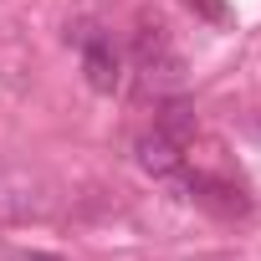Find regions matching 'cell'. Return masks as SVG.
Instances as JSON below:
<instances>
[{"label": "cell", "mask_w": 261, "mask_h": 261, "mask_svg": "<svg viewBox=\"0 0 261 261\" xmlns=\"http://www.w3.org/2000/svg\"><path fill=\"white\" fill-rule=\"evenodd\" d=\"M185 6H190L195 16H205V21H215V26H230V11L220 6V0H185Z\"/></svg>", "instance_id": "5"}, {"label": "cell", "mask_w": 261, "mask_h": 261, "mask_svg": "<svg viewBox=\"0 0 261 261\" xmlns=\"http://www.w3.org/2000/svg\"><path fill=\"white\" fill-rule=\"evenodd\" d=\"M16 261H62V256H51V251H26V256H16Z\"/></svg>", "instance_id": "6"}, {"label": "cell", "mask_w": 261, "mask_h": 261, "mask_svg": "<svg viewBox=\"0 0 261 261\" xmlns=\"http://www.w3.org/2000/svg\"><path fill=\"white\" fill-rule=\"evenodd\" d=\"M134 154H139V164H144L149 174H159V179H169V174L185 169V144H174L169 134H159V128L134 144Z\"/></svg>", "instance_id": "3"}, {"label": "cell", "mask_w": 261, "mask_h": 261, "mask_svg": "<svg viewBox=\"0 0 261 261\" xmlns=\"http://www.w3.org/2000/svg\"><path fill=\"white\" fill-rule=\"evenodd\" d=\"M256 134H261V123H256Z\"/></svg>", "instance_id": "7"}, {"label": "cell", "mask_w": 261, "mask_h": 261, "mask_svg": "<svg viewBox=\"0 0 261 261\" xmlns=\"http://www.w3.org/2000/svg\"><path fill=\"white\" fill-rule=\"evenodd\" d=\"M82 77L92 92H113L123 82V67H118V51L102 31H82Z\"/></svg>", "instance_id": "2"}, {"label": "cell", "mask_w": 261, "mask_h": 261, "mask_svg": "<svg viewBox=\"0 0 261 261\" xmlns=\"http://www.w3.org/2000/svg\"><path fill=\"white\" fill-rule=\"evenodd\" d=\"M134 51H139V67H144L149 82H154V77H159V82H174V77H179V57H174V46H169V36H164L159 21H154V26H149V21L139 26Z\"/></svg>", "instance_id": "1"}, {"label": "cell", "mask_w": 261, "mask_h": 261, "mask_svg": "<svg viewBox=\"0 0 261 261\" xmlns=\"http://www.w3.org/2000/svg\"><path fill=\"white\" fill-rule=\"evenodd\" d=\"M159 134H169L174 144H185V139H195V128H200V113H195V102H185V97H169L164 108H159Z\"/></svg>", "instance_id": "4"}]
</instances>
